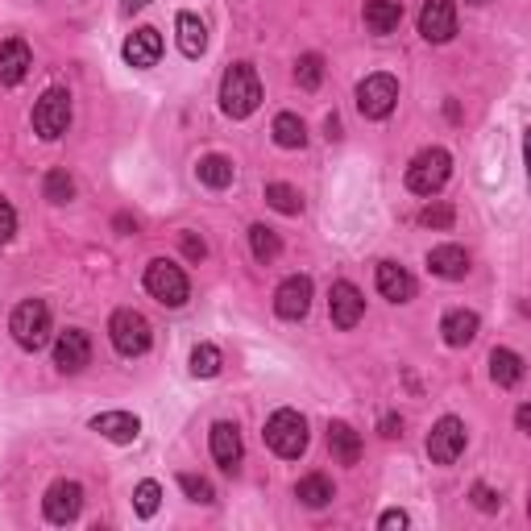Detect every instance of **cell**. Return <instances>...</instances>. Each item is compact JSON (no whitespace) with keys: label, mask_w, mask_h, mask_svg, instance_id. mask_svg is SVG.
<instances>
[{"label":"cell","mask_w":531,"mask_h":531,"mask_svg":"<svg viewBox=\"0 0 531 531\" xmlns=\"http://www.w3.org/2000/svg\"><path fill=\"white\" fill-rule=\"evenodd\" d=\"M419 34L428 42H449L457 34V5L453 0H424V9H419Z\"/></svg>","instance_id":"10"},{"label":"cell","mask_w":531,"mask_h":531,"mask_svg":"<svg viewBox=\"0 0 531 531\" xmlns=\"http://www.w3.org/2000/svg\"><path fill=\"white\" fill-rule=\"evenodd\" d=\"M266 444L278 453V457H303L307 453V419L299 415V411H291V407H283V411H274L270 419H266Z\"/></svg>","instance_id":"4"},{"label":"cell","mask_w":531,"mask_h":531,"mask_svg":"<svg viewBox=\"0 0 531 531\" xmlns=\"http://www.w3.org/2000/svg\"><path fill=\"white\" fill-rule=\"evenodd\" d=\"M175 34H179V50L187 54V59H200V54L208 50V30H204V21L195 13H179L175 17Z\"/></svg>","instance_id":"20"},{"label":"cell","mask_w":531,"mask_h":531,"mask_svg":"<svg viewBox=\"0 0 531 531\" xmlns=\"http://www.w3.org/2000/svg\"><path fill=\"white\" fill-rule=\"evenodd\" d=\"M179 241H183V254H187L191 262H204V258H208V245H204L200 237H195V233H183Z\"/></svg>","instance_id":"39"},{"label":"cell","mask_w":531,"mask_h":531,"mask_svg":"<svg viewBox=\"0 0 531 531\" xmlns=\"http://www.w3.org/2000/svg\"><path fill=\"white\" fill-rule=\"evenodd\" d=\"M241 432H237V424H216L212 428V457H216V465L225 469V473H233L237 465H241Z\"/></svg>","instance_id":"18"},{"label":"cell","mask_w":531,"mask_h":531,"mask_svg":"<svg viewBox=\"0 0 531 531\" xmlns=\"http://www.w3.org/2000/svg\"><path fill=\"white\" fill-rule=\"evenodd\" d=\"M42 191H46V200H50V204H67L71 195H75V179H71L67 171H50L46 183H42Z\"/></svg>","instance_id":"34"},{"label":"cell","mask_w":531,"mask_h":531,"mask_svg":"<svg viewBox=\"0 0 531 531\" xmlns=\"http://www.w3.org/2000/svg\"><path fill=\"white\" fill-rule=\"evenodd\" d=\"M403 21V5L399 0H370L366 5V25L374 34H395Z\"/></svg>","instance_id":"25"},{"label":"cell","mask_w":531,"mask_h":531,"mask_svg":"<svg viewBox=\"0 0 531 531\" xmlns=\"http://www.w3.org/2000/svg\"><path fill=\"white\" fill-rule=\"evenodd\" d=\"M465 424L457 415H444L440 424L428 432V457L436 461V465H453L461 453H465Z\"/></svg>","instance_id":"9"},{"label":"cell","mask_w":531,"mask_h":531,"mask_svg":"<svg viewBox=\"0 0 531 531\" xmlns=\"http://www.w3.org/2000/svg\"><path fill=\"white\" fill-rule=\"evenodd\" d=\"M71 125V96L63 88H50L38 104H34V129L46 137V142H54V137H63Z\"/></svg>","instance_id":"8"},{"label":"cell","mask_w":531,"mask_h":531,"mask_svg":"<svg viewBox=\"0 0 531 531\" xmlns=\"http://www.w3.org/2000/svg\"><path fill=\"white\" fill-rule=\"evenodd\" d=\"M295 498L303 502V507L320 511V507H328V502L337 498V490H332V482L324 478V473H307V478L295 486Z\"/></svg>","instance_id":"26"},{"label":"cell","mask_w":531,"mask_h":531,"mask_svg":"<svg viewBox=\"0 0 531 531\" xmlns=\"http://www.w3.org/2000/svg\"><path fill=\"white\" fill-rule=\"evenodd\" d=\"M395 104H399V79L395 75H370V79H361V88H357L361 117L386 121L390 113H395Z\"/></svg>","instance_id":"7"},{"label":"cell","mask_w":531,"mask_h":531,"mask_svg":"<svg viewBox=\"0 0 531 531\" xmlns=\"http://www.w3.org/2000/svg\"><path fill=\"white\" fill-rule=\"evenodd\" d=\"M320 79H324V59H320V54H303V59L295 63V83L303 92H316Z\"/></svg>","instance_id":"31"},{"label":"cell","mask_w":531,"mask_h":531,"mask_svg":"<svg viewBox=\"0 0 531 531\" xmlns=\"http://www.w3.org/2000/svg\"><path fill=\"white\" fill-rule=\"evenodd\" d=\"M191 374L195 378H216L220 374V349L216 345H195L191 349Z\"/></svg>","instance_id":"32"},{"label":"cell","mask_w":531,"mask_h":531,"mask_svg":"<svg viewBox=\"0 0 531 531\" xmlns=\"http://www.w3.org/2000/svg\"><path fill=\"white\" fill-rule=\"evenodd\" d=\"M266 204L274 212H283V216H299L303 212V200H299V191L291 183H266Z\"/></svg>","instance_id":"29"},{"label":"cell","mask_w":531,"mask_h":531,"mask_svg":"<svg viewBox=\"0 0 531 531\" xmlns=\"http://www.w3.org/2000/svg\"><path fill=\"white\" fill-rule=\"evenodd\" d=\"M490 378H494L502 390H511V386L523 378V357L511 353V349H494V353H490Z\"/></svg>","instance_id":"27"},{"label":"cell","mask_w":531,"mask_h":531,"mask_svg":"<svg viewBox=\"0 0 531 531\" xmlns=\"http://www.w3.org/2000/svg\"><path fill=\"white\" fill-rule=\"evenodd\" d=\"M449 175H453L449 150L432 146V150H419V154L411 158V166H407V187H411L415 195H436L444 183H449Z\"/></svg>","instance_id":"2"},{"label":"cell","mask_w":531,"mask_h":531,"mask_svg":"<svg viewBox=\"0 0 531 531\" xmlns=\"http://www.w3.org/2000/svg\"><path fill=\"white\" fill-rule=\"evenodd\" d=\"M378 527H386V531H390V527H407V515H403V511H386V515L378 519Z\"/></svg>","instance_id":"41"},{"label":"cell","mask_w":531,"mask_h":531,"mask_svg":"<svg viewBox=\"0 0 531 531\" xmlns=\"http://www.w3.org/2000/svg\"><path fill=\"white\" fill-rule=\"evenodd\" d=\"M419 225H428V229H449L453 225V208L449 204H432L419 212Z\"/></svg>","instance_id":"36"},{"label":"cell","mask_w":531,"mask_h":531,"mask_svg":"<svg viewBox=\"0 0 531 531\" xmlns=\"http://www.w3.org/2000/svg\"><path fill=\"white\" fill-rule=\"evenodd\" d=\"M324 133H328V142H337V137H341V121L328 117V121H324Z\"/></svg>","instance_id":"42"},{"label":"cell","mask_w":531,"mask_h":531,"mask_svg":"<svg viewBox=\"0 0 531 531\" xmlns=\"http://www.w3.org/2000/svg\"><path fill=\"white\" fill-rule=\"evenodd\" d=\"M328 449L341 465H357L361 461V436L349 424H328Z\"/></svg>","instance_id":"22"},{"label":"cell","mask_w":531,"mask_h":531,"mask_svg":"<svg viewBox=\"0 0 531 531\" xmlns=\"http://www.w3.org/2000/svg\"><path fill=\"white\" fill-rule=\"evenodd\" d=\"M473 507H478V511H498L502 498H498L490 486H473Z\"/></svg>","instance_id":"38"},{"label":"cell","mask_w":531,"mask_h":531,"mask_svg":"<svg viewBox=\"0 0 531 531\" xmlns=\"http://www.w3.org/2000/svg\"><path fill=\"white\" fill-rule=\"evenodd\" d=\"M13 233H17V212H13V204L0 195V245L5 241H13Z\"/></svg>","instance_id":"37"},{"label":"cell","mask_w":531,"mask_h":531,"mask_svg":"<svg viewBox=\"0 0 531 531\" xmlns=\"http://www.w3.org/2000/svg\"><path fill=\"white\" fill-rule=\"evenodd\" d=\"M382 436H386V440L403 436V419H399V415H382Z\"/></svg>","instance_id":"40"},{"label":"cell","mask_w":531,"mask_h":531,"mask_svg":"<svg viewBox=\"0 0 531 531\" xmlns=\"http://www.w3.org/2000/svg\"><path fill=\"white\" fill-rule=\"evenodd\" d=\"M274 142L283 146V150H303V142H307L303 121L295 113H278L274 117Z\"/></svg>","instance_id":"28"},{"label":"cell","mask_w":531,"mask_h":531,"mask_svg":"<svg viewBox=\"0 0 531 531\" xmlns=\"http://www.w3.org/2000/svg\"><path fill=\"white\" fill-rule=\"evenodd\" d=\"M249 245H254V258H258V262H274L278 254H283V241H278V233L266 229V225H254V229H249Z\"/></svg>","instance_id":"30"},{"label":"cell","mask_w":531,"mask_h":531,"mask_svg":"<svg viewBox=\"0 0 531 531\" xmlns=\"http://www.w3.org/2000/svg\"><path fill=\"white\" fill-rule=\"evenodd\" d=\"M146 291H150L162 307H183L187 295H191L187 274H183L175 262H166V258H158V262L146 266Z\"/></svg>","instance_id":"6"},{"label":"cell","mask_w":531,"mask_h":531,"mask_svg":"<svg viewBox=\"0 0 531 531\" xmlns=\"http://www.w3.org/2000/svg\"><path fill=\"white\" fill-rule=\"evenodd\" d=\"M515 424H519V428H523V432H527V428H531V407H519V415H515Z\"/></svg>","instance_id":"43"},{"label":"cell","mask_w":531,"mask_h":531,"mask_svg":"<svg viewBox=\"0 0 531 531\" xmlns=\"http://www.w3.org/2000/svg\"><path fill=\"white\" fill-rule=\"evenodd\" d=\"M262 104V79L249 63H233L220 79V108L233 117V121H245L249 113H258Z\"/></svg>","instance_id":"1"},{"label":"cell","mask_w":531,"mask_h":531,"mask_svg":"<svg viewBox=\"0 0 531 531\" xmlns=\"http://www.w3.org/2000/svg\"><path fill=\"white\" fill-rule=\"evenodd\" d=\"M9 332L21 349L38 353L46 341H50V307L42 299H25L13 307V320H9Z\"/></svg>","instance_id":"3"},{"label":"cell","mask_w":531,"mask_h":531,"mask_svg":"<svg viewBox=\"0 0 531 531\" xmlns=\"http://www.w3.org/2000/svg\"><path fill=\"white\" fill-rule=\"evenodd\" d=\"M328 316H332V324H337V328H357V320L366 316V295H361L353 283H332Z\"/></svg>","instance_id":"13"},{"label":"cell","mask_w":531,"mask_h":531,"mask_svg":"<svg viewBox=\"0 0 531 531\" xmlns=\"http://www.w3.org/2000/svg\"><path fill=\"white\" fill-rule=\"evenodd\" d=\"M179 486H183V494H187L191 502H204V507H208V502H216V490H212V482H208V478H195V473H183Z\"/></svg>","instance_id":"35"},{"label":"cell","mask_w":531,"mask_h":531,"mask_svg":"<svg viewBox=\"0 0 531 531\" xmlns=\"http://www.w3.org/2000/svg\"><path fill=\"white\" fill-rule=\"evenodd\" d=\"M307 307H312V278L291 274L287 283L274 291V312L283 316V320H303Z\"/></svg>","instance_id":"12"},{"label":"cell","mask_w":531,"mask_h":531,"mask_svg":"<svg viewBox=\"0 0 531 531\" xmlns=\"http://www.w3.org/2000/svg\"><path fill=\"white\" fill-rule=\"evenodd\" d=\"M469 5H486V0H469Z\"/></svg>","instance_id":"45"},{"label":"cell","mask_w":531,"mask_h":531,"mask_svg":"<svg viewBox=\"0 0 531 531\" xmlns=\"http://www.w3.org/2000/svg\"><path fill=\"white\" fill-rule=\"evenodd\" d=\"M108 337H113V349L121 357H142L150 349V320L142 312H133V307H121V312H113V320H108Z\"/></svg>","instance_id":"5"},{"label":"cell","mask_w":531,"mask_h":531,"mask_svg":"<svg viewBox=\"0 0 531 531\" xmlns=\"http://www.w3.org/2000/svg\"><path fill=\"white\" fill-rule=\"evenodd\" d=\"M195 175H200L204 187L225 191V187L233 183V175H237V166H233L225 154H208V158H200V166H195Z\"/></svg>","instance_id":"23"},{"label":"cell","mask_w":531,"mask_h":531,"mask_svg":"<svg viewBox=\"0 0 531 531\" xmlns=\"http://www.w3.org/2000/svg\"><path fill=\"white\" fill-rule=\"evenodd\" d=\"M121 5H125V13H133V9H146L150 0H121Z\"/></svg>","instance_id":"44"},{"label":"cell","mask_w":531,"mask_h":531,"mask_svg":"<svg viewBox=\"0 0 531 531\" xmlns=\"http://www.w3.org/2000/svg\"><path fill=\"white\" fill-rule=\"evenodd\" d=\"M440 332H444V345L465 349L473 337H478V316H473V312H449L444 324H440Z\"/></svg>","instance_id":"24"},{"label":"cell","mask_w":531,"mask_h":531,"mask_svg":"<svg viewBox=\"0 0 531 531\" xmlns=\"http://www.w3.org/2000/svg\"><path fill=\"white\" fill-rule=\"evenodd\" d=\"M92 361V341L83 328H67L59 332V341H54V366H59L63 374H79L83 366Z\"/></svg>","instance_id":"11"},{"label":"cell","mask_w":531,"mask_h":531,"mask_svg":"<svg viewBox=\"0 0 531 531\" xmlns=\"http://www.w3.org/2000/svg\"><path fill=\"white\" fill-rule=\"evenodd\" d=\"M30 67H34V54L21 38L0 42V88H17V83L30 75Z\"/></svg>","instance_id":"15"},{"label":"cell","mask_w":531,"mask_h":531,"mask_svg":"<svg viewBox=\"0 0 531 531\" xmlns=\"http://www.w3.org/2000/svg\"><path fill=\"white\" fill-rule=\"evenodd\" d=\"M79 507H83V490H79V482H54L50 490H46V498H42V511H46V519L50 523H71L75 515H79Z\"/></svg>","instance_id":"14"},{"label":"cell","mask_w":531,"mask_h":531,"mask_svg":"<svg viewBox=\"0 0 531 531\" xmlns=\"http://www.w3.org/2000/svg\"><path fill=\"white\" fill-rule=\"evenodd\" d=\"M158 502H162V486L158 482H142L133 490V511L142 519H154L158 515Z\"/></svg>","instance_id":"33"},{"label":"cell","mask_w":531,"mask_h":531,"mask_svg":"<svg viewBox=\"0 0 531 531\" xmlns=\"http://www.w3.org/2000/svg\"><path fill=\"white\" fill-rule=\"evenodd\" d=\"M428 270L440 278H465L469 274V254L461 245H436L428 254Z\"/></svg>","instance_id":"21"},{"label":"cell","mask_w":531,"mask_h":531,"mask_svg":"<svg viewBox=\"0 0 531 531\" xmlns=\"http://www.w3.org/2000/svg\"><path fill=\"white\" fill-rule=\"evenodd\" d=\"M378 291H382V299H390V303H407V299L415 295V278H411L399 262H382V266H378Z\"/></svg>","instance_id":"19"},{"label":"cell","mask_w":531,"mask_h":531,"mask_svg":"<svg viewBox=\"0 0 531 531\" xmlns=\"http://www.w3.org/2000/svg\"><path fill=\"white\" fill-rule=\"evenodd\" d=\"M92 432H100L113 444H133L137 436H142V419L129 415V411H104V415L92 419Z\"/></svg>","instance_id":"17"},{"label":"cell","mask_w":531,"mask_h":531,"mask_svg":"<svg viewBox=\"0 0 531 531\" xmlns=\"http://www.w3.org/2000/svg\"><path fill=\"white\" fill-rule=\"evenodd\" d=\"M162 59V34L158 30H150V25H142V30H133L129 38H125V63L129 67H154Z\"/></svg>","instance_id":"16"}]
</instances>
